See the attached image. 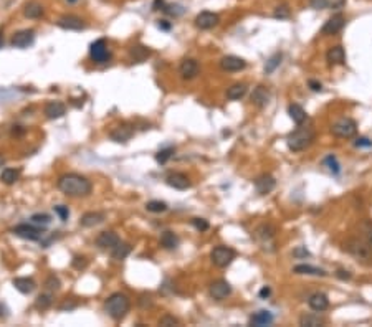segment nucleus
<instances>
[{"instance_id": "473e14b6", "label": "nucleus", "mask_w": 372, "mask_h": 327, "mask_svg": "<svg viewBox=\"0 0 372 327\" xmlns=\"http://www.w3.org/2000/svg\"><path fill=\"white\" fill-rule=\"evenodd\" d=\"M129 253H131V245L122 243V242H119L114 248L111 249V256L114 258V260H117V261L124 260V258L128 256Z\"/></svg>"}, {"instance_id": "6e6d98bb", "label": "nucleus", "mask_w": 372, "mask_h": 327, "mask_svg": "<svg viewBox=\"0 0 372 327\" xmlns=\"http://www.w3.org/2000/svg\"><path fill=\"white\" fill-rule=\"evenodd\" d=\"M336 276H338L339 279H343V281H349V279H351V272L346 271V270H338Z\"/></svg>"}, {"instance_id": "4d7b16f0", "label": "nucleus", "mask_w": 372, "mask_h": 327, "mask_svg": "<svg viewBox=\"0 0 372 327\" xmlns=\"http://www.w3.org/2000/svg\"><path fill=\"white\" fill-rule=\"evenodd\" d=\"M157 27L161 30H164V31H169L172 25H171V22H167V20H159L157 22Z\"/></svg>"}, {"instance_id": "0eeeda50", "label": "nucleus", "mask_w": 372, "mask_h": 327, "mask_svg": "<svg viewBox=\"0 0 372 327\" xmlns=\"http://www.w3.org/2000/svg\"><path fill=\"white\" fill-rule=\"evenodd\" d=\"M89 56H91V60L94 63H98V65L110 61L111 53H110V50H108L106 40L99 38V40H96V42H93L91 45H89Z\"/></svg>"}, {"instance_id": "f704fd0d", "label": "nucleus", "mask_w": 372, "mask_h": 327, "mask_svg": "<svg viewBox=\"0 0 372 327\" xmlns=\"http://www.w3.org/2000/svg\"><path fill=\"white\" fill-rule=\"evenodd\" d=\"M53 304V294L52 293H45L40 294V296L35 299V307L40 309V311H45Z\"/></svg>"}, {"instance_id": "7c9ffc66", "label": "nucleus", "mask_w": 372, "mask_h": 327, "mask_svg": "<svg viewBox=\"0 0 372 327\" xmlns=\"http://www.w3.org/2000/svg\"><path fill=\"white\" fill-rule=\"evenodd\" d=\"M324 319L323 317H319L317 314H305L299 317V326L303 327H319V326H324Z\"/></svg>"}, {"instance_id": "a19ab883", "label": "nucleus", "mask_w": 372, "mask_h": 327, "mask_svg": "<svg viewBox=\"0 0 372 327\" xmlns=\"http://www.w3.org/2000/svg\"><path fill=\"white\" fill-rule=\"evenodd\" d=\"M349 249H351V251L356 254V256H361V258H367V256H369V253H367V246H364V245H361V243H351Z\"/></svg>"}, {"instance_id": "c756f323", "label": "nucleus", "mask_w": 372, "mask_h": 327, "mask_svg": "<svg viewBox=\"0 0 372 327\" xmlns=\"http://www.w3.org/2000/svg\"><path fill=\"white\" fill-rule=\"evenodd\" d=\"M293 271L296 274H311V276H326V271L321 268L311 266V265H298L293 268Z\"/></svg>"}, {"instance_id": "603ef678", "label": "nucleus", "mask_w": 372, "mask_h": 327, "mask_svg": "<svg viewBox=\"0 0 372 327\" xmlns=\"http://www.w3.org/2000/svg\"><path fill=\"white\" fill-rule=\"evenodd\" d=\"M354 145H356V147H371L372 140L367 139V137H357L356 142H354Z\"/></svg>"}, {"instance_id": "6ab92c4d", "label": "nucleus", "mask_w": 372, "mask_h": 327, "mask_svg": "<svg viewBox=\"0 0 372 327\" xmlns=\"http://www.w3.org/2000/svg\"><path fill=\"white\" fill-rule=\"evenodd\" d=\"M66 106L60 101H50L47 106H45V116L48 119H60V117L65 116Z\"/></svg>"}, {"instance_id": "c85d7f7f", "label": "nucleus", "mask_w": 372, "mask_h": 327, "mask_svg": "<svg viewBox=\"0 0 372 327\" xmlns=\"http://www.w3.org/2000/svg\"><path fill=\"white\" fill-rule=\"evenodd\" d=\"M151 54V50L146 48V47H141V45H138V47H133L129 52V56H131V61L133 63H143L146 58Z\"/></svg>"}, {"instance_id": "bf43d9fd", "label": "nucleus", "mask_w": 372, "mask_h": 327, "mask_svg": "<svg viewBox=\"0 0 372 327\" xmlns=\"http://www.w3.org/2000/svg\"><path fill=\"white\" fill-rule=\"evenodd\" d=\"M270 294H271V289L268 288V286H265V288H263V289L260 291V298H261V299L268 298V296H270Z\"/></svg>"}, {"instance_id": "1a4fd4ad", "label": "nucleus", "mask_w": 372, "mask_h": 327, "mask_svg": "<svg viewBox=\"0 0 372 327\" xmlns=\"http://www.w3.org/2000/svg\"><path fill=\"white\" fill-rule=\"evenodd\" d=\"M344 25H346V18H344V15L343 13H336V15L331 17L329 20L323 25L321 33L323 35H336L344 28Z\"/></svg>"}, {"instance_id": "e433bc0d", "label": "nucleus", "mask_w": 372, "mask_h": 327, "mask_svg": "<svg viewBox=\"0 0 372 327\" xmlns=\"http://www.w3.org/2000/svg\"><path fill=\"white\" fill-rule=\"evenodd\" d=\"M146 208H147V212L162 213V212L167 210V203L166 202H161V200H151V202L146 203Z\"/></svg>"}, {"instance_id": "69168bd1", "label": "nucleus", "mask_w": 372, "mask_h": 327, "mask_svg": "<svg viewBox=\"0 0 372 327\" xmlns=\"http://www.w3.org/2000/svg\"><path fill=\"white\" fill-rule=\"evenodd\" d=\"M3 164H5V157H3L2 154H0V167H2Z\"/></svg>"}, {"instance_id": "72a5a7b5", "label": "nucleus", "mask_w": 372, "mask_h": 327, "mask_svg": "<svg viewBox=\"0 0 372 327\" xmlns=\"http://www.w3.org/2000/svg\"><path fill=\"white\" fill-rule=\"evenodd\" d=\"M245 94H247V86L243 83H238V84H233L232 88H229L227 91V98L232 99V101H237V99H242Z\"/></svg>"}, {"instance_id": "b1692460", "label": "nucleus", "mask_w": 372, "mask_h": 327, "mask_svg": "<svg viewBox=\"0 0 372 327\" xmlns=\"http://www.w3.org/2000/svg\"><path fill=\"white\" fill-rule=\"evenodd\" d=\"M273 314L270 311H258L250 317V326L255 327H265V326H271L273 324Z\"/></svg>"}, {"instance_id": "aec40b11", "label": "nucleus", "mask_w": 372, "mask_h": 327, "mask_svg": "<svg viewBox=\"0 0 372 327\" xmlns=\"http://www.w3.org/2000/svg\"><path fill=\"white\" fill-rule=\"evenodd\" d=\"M104 218L106 217H104V213L101 212H88L80 218V225L85 226V228H93V226H98L99 223H103Z\"/></svg>"}, {"instance_id": "412c9836", "label": "nucleus", "mask_w": 372, "mask_h": 327, "mask_svg": "<svg viewBox=\"0 0 372 327\" xmlns=\"http://www.w3.org/2000/svg\"><path fill=\"white\" fill-rule=\"evenodd\" d=\"M308 304H310V307L313 309V311L323 312L329 307V299L323 293H315L310 299H308Z\"/></svg>"}, {"instance_id": "bb28decb", "label": "nucleus", "mask_w": 372, "mask_h": 327, "mask_svg": "<svg viewBox=\"0 0 372 327\" xmlns=\"http://www.w3.org/2000/svg\"><path fill=\"white\" fill-rule=\"evenodd\" d=\"M43 13H45V8L42 3H38V2L27 3L24 8V15L27 18H40V17H43Z\"/></svg>"}, {"instance_id": "6e6552de", "label": "nucleus", "mask_w": 372, "mask_h": 327, "mask_svg": "<svg viewBox=\"0 0 372 327\" xmlns=\"http://www.w3.org/2000/svg\"><path fill=\"white\" fill-rule=\"evenodd\" d=\"M33 42H35V31L31 28L30 30L25 28V30H20V31H17V33H13L10 43L13 48L24 50V48H29Z\"/></svg>"}, {"instance_id": "49530a36", "label": "nucleus", "mask_w": 372, "mask_h": 327, "mask_svg": "<svg viewBox=\"0 0 372 327\" xmlns=\"http://www.w3.org/2000/svg\"><path fill=\"white\" fill-rule=\"evenodd\" d=\"M53 210H55L57 215L60 217L61 221H66L68 217H70V210H68V207H65V205H57V207H53Z\"/></svg>"}, {"instance_id": "de8ad7c7", "label": "nucleus", "mask_w": 372, "mask_h": 327, "mask_svg": "<svg viewBox=\"0 0 372 327\" xmlns=\"http://www.w3.org/2000/svg\"><path fill=\"white\" fill-rule=\"evenodd\" d=\"M192 225L196 226L199 231H207L208 230V221L203 218H192Z\"/></svg>"}, {"instance_id": "2f4dec72", "label": "nucleus", "mask_w": 372, "mask_h": 327, "mask_svg": "<svg viewBox=\"0 0 372 327\" xmlns=\"http://www.w3.org/2000/svg\"><path fill=\"white\" fill-rule=\"evenodd\" d=\"M19 179H20V170L19 169H10V167H7V169H3L2 174H0V180H2L3 184H7V185H13Z\"/></svg>"}, {"instance_id": "4c0bfd02", "label": "nucleus", "mask_w": 372, "mask_h": 327, "mask_svg": "<svg viewBox=\"0 0 372 327\" xmlns=\"http://www.w3.org/2000/svg\"><path fill=\"white\" fill-rule=\"evenodd\" d=\"M280 63H281V54L280 53H275L273 56H271L270 60L266 61V65H265V73H266V75L273 73L276 68L280 66Z\"/></svg>"}, {"instance_id": "9b49d317", "label": "nucleus", "mask_w": 372, "mask_h": 327, "mask_svg": "<svg viewBox=\"0 0 372 327\" xmlns=\"http://www.w3.org/2000/svg\"><path fill=\"white\" fill-rule=\"evenodd\" d=\"M57 25L60 27L63 30H75V31H80L85 28V22L83 18L76 17V15H63L58 18Z\"/></svg>"}, {"instance_id": "f3484780", "label": "nucleus", "mask_w": 372, "mask_h": 327, "mask_svg": "<svg viewBox=\"0 0 372 327\" xmlns=\"http://www.w3.org/2000/svg\"><path fill=\"white\" fill-rule=\"evenodd\" d=\"M220 66H222V70H225V71H240L247 66V63H245V60H242L240 56L229 54V56H224L220 60Z\"/></svg>"}, {"instance_id": "5fc2aeb1", "label": "nucleus", "mask_w": 372, "mask_h": 327, "mask_svg": "<svg viewBox=\"0 0 372 327\" xmlns=\"http://www.w3.org/2000/svg\"><path fill=\"white\" fill-rule=\"evenodd\" d=\"M164 7H166V0H154L152 2V12L164 10Z\"/></svg>"}, {"instance_id": "a18cd8bd", "label": "nucleus", "mask_w": 372, "mask_h": 327, "mask_svg": "<svg viewBox=\"0 0 372 327\" xmlns=\"http://www.w3.org/2000/svg\"><path fill=\"white\" fill-rule=\"evenodd\" d=\"M289 13H291V12H289L288 5H278V7L275 8L273 17H275V18H280V20H281V18H288Z\"/></svg>"}, {"instance_id": "423d86ee", "label": "nucleus", "mask_w": 372, "mask_h": 327, "mask_svg": "<svg viewBox=\"0 0 372 327\" xmlns=\"http://www.w3.org/2000/svg\"><path fill=\"white\" fill-rule=\"evenodd\" d=\"M12 233L19 238L29 240V242H40L43 238V230L37 225H29V223H22L17 225L15 228L12 230Z\"/></svg>"}, {"instance_id": "79ce46f5", "label": "nucleus", "mask_w": 372, "mask_h": 327, "mask_svg": "<svg viewBox=\"0 0 372 327\" xmlns=\"http://www.w3.org/2000/svg\"><path fill=\"white\" fill-rule=\"evenodd\" d=\"M324 164L328 165V169L333 172V174H339V170H341V169H339L341 165H339L338 159H336L334 156H328V157H326L324 159Z\"/></svg>"}, {"instance_id": "dca6fc26", "label": "nucleus", "mask_w": 372, "mask_h": 327, "mask_svg": "<svg viewBox=\"0 0 372 327\" xmlns=\"http://www.w3.org/2000/svg\"><path fill=\"white\" fill-rule=\"evenodd\" d=\"M275 187H276V180L275 177H271L270 174H263L255 180V189L260 195L270 193Z\"/></svg>"}, {"instance_id": "2eb2a0df", "label": "nucleus", "mask_w": 372, "mask_h": 327, "mask_svg": "<svg viewBox=\"0 0 372 327\" xmlns=\"http://www.w3.org/2000/svg\"><path fill=\"white\" fill-rule=\"evenodd\" d=\"M119 236H117L114 231H103V233H99V236L96 238V246L101 248V249H111L116 246L117 243H119Z\"/></svg>"}, {"instance_id": "37998d69", "label": "nucleus", "mask_w": 372, "mask_h": 327, "mask_svg": "<svg viewBox=\"0 0 372 327\" xmlns=\"http://www.w3.org/2000/svg\"><path fill=\"white\" fill-rule=\"evenodd\" d=\"M159 326H162V327H169V326H179V319L177 317H174V316H171V314H164L159 319Z\"/></svg>"}, {"instance_id": "c9c22d12", "label": "nucleus", "mask_w": 372, "mask_h": 327, "mask_svg": "<svg viewBox=\"0 0 372 327\" xmlns=\"http://www.w3.org/2000/svg\"><path fill=\"white\" fill-rule=\"evenodd\" d=\"M30 221L33 225L40 226V228H45V226H48L52 223V217L47 215V213H35V215L30 217Z\"/></svg>"}, {"instance_id": "a878e982", "label": "nucleus", "mask_w": 372, "mask_h": 327, "mask_svg": "<svg viewBox=\"0 0 372 327\" xmlns=\"http://www.w3.org/2000/svg\"><path fill=\"white\" fill-rule=\"evenodd\" d=\"M288 114H289V117L293 119V122H296L298 126H301L303 122H305V121L308 119L306 111H305V109H303L301 106H299V104H289Z\"/></svg>"}, {"instance_id": "393cba45", "label": "nucleus", "mask_w": 372, "mask_h": 327, "mask_svg": "<svg viewBox=\"0 0 372 327\" xmlns=\"http://www.w3.org/2000/svg\"><path fill=\"white\" fill-rule=\"evenodd\" d=\"M12 284L15 286V289L20 291L22 294H30L37 288V284H35V281L31 278H15L12 281Z\"/></svg>"}, {"instance_id": "864d4df0", "label": "nucleus", "mask_w": 372, "mask_h": 327, "mask_svg": "<svg viewBox=\"0 0 372 327\" xmlns=\"http://www.w3.org/2000/svg\"><path fill=\"white\" fill-rule=\"evenodd\" d=\"M293 256H296V258H306V256H310V251L305 248V246H298L296 249L293 251Z\"/></svg>"}, {"instance_id": "e2e57ef3", "label": "nucleus", "mask_w": 372, "mask_h": 327, "mask_svg": "<svg viewBox=\"0 0 372 327\" xmlns=\"http://www.w3.org/2000/svg\"><path fill=\"white\" fill-rule=\"evenodd\" d=\"M2 45H3V30L0 28V48H2Z\"/></svg>"}, {"instance_id": "a211bd4d", "label": "nucleus", "mask_w": 372, "mask_h": 327, "mask_svg": "<svg viewBox=\"0 0 372 327\" xmlns=\"http://www.w3.org/2000/svg\"><path fill=\"white\" fill-rule=\"evenodd\" d=\"M179 73L184 80H194L199 75V63L196 60H192V58H187V60L180 63Z\"/></svg>"}, {"instance_id": "7ed1b4c3", "label": "nucleus", "mask_w": 372, "mask_h": 327, "mask_svg": "<svg viewBox=\"0 0 372 327\" xmlns=\"http://www.w3.org/2000/svg\"><path fill=\"white\" fill-rule=\"evenodd\" d=\"M316 137V133L313 127H298L296 131H293L291 134L288 136L286 144L289 147V151L293 152H301L308 149L313 144V140Z\"/></svg>"}, {"instance_id": "338daca9", "label": "nucleus", "mask_w": 372, "mask_h": 327, "mask_svg": "<svg viewBox=\"0 0 372 327\" xmlns=\"http://www.w3.org/2000/svg\"><path fill=\"white\" fill-rule=\"evenodd\" d=\"M66 2H68V3H76L78 0H66Z\"/></svg>"}, {"instance_id": "3c124183", "label": "nucleus", "mask_w": 372, "mask_h": 327, "mask_svg": "<svg viewBox=\"0 0 372 327\" xmlns=\"http://www.w3.org/2000/svg\"><path fill=\"white\" fill-rule=\"evenodd\" d=\"M138 302L141 307H151L152 306V299H151V296H147V294H143V296L138 299Z\"/></svg>"}, {"instance_id": "8fccbe9b", "label": "nucleus", "mask_w": 372, "mask_h": 327, "mask_svg": "<svg viewBox=\"0 0 372 327\" xmlns=\"http://www.w3.org/2000/svg\"><path fill=\"white\" fill-rule=\"evenodd\" d=\"M311 7L316 8V10H323V8H328L329 7V0H311Z\"/></svg>"}, {"instance_id": "4be33fe9", "label": "nucleus", "mask_w": 372, "mask_h": 327, "mask_svg": "<svg viewBox=\"0 0 372 327\" xmlns=\"http://www.w3.org/2000/svg\"><path fill=\"white\" fill-rule=\"evenodd\" d=\"M270 101V91L265 86H257L252 93V103L258 108H265Z\"/></svg>"}, {"instance_id": "58836bf2", "label": "nucleus", "mask_w": 372, "mask_h": 327, "mask_svg": "<svg viewBox=\"0 0 372 327\" xmlns=\"http://www.w3.org/2000/svg\"><path fill=\"white\" fill-rule=\"evenodd\" d=\"M162 12L167 13V15H172V17H180L185 12V8L182 5H177V3H166V7Z\"/></svg>"}, {"instance_id": "cd10ccee", "label": "nucleus", "mask_w": 372, "mask_h": 327, "mask_svg": "<svg viewBox=\"0 0 372 327\" xmlns=\"http://www.w3.org/2000/svg\"><path fill=\"white\" fill-rule=\"evenodd\" d=\"M161 245L166 249H175L177 246H179V236H177L174 231L167 230L161 235Z\"/></svg>"}, {"instance_id": "4468645a", "label": "nucleus", "mask_w": 372, "mask_h": 327, "mask_svg": "<svg viewBox=\"0 0 372 327\" xmlns=\"http://www.w3.org/2000/svg\"><path fill=\"white\" fill-rule=\"evenodd\" d=\"M133 134H134L133 127L128 124H122V126L114 127V129L111 131L110 137H111V140H114V142H117V144H126L131 137H133Z\"/></svg>"}, {"instance_id": "ddd939ff", "label": "nucleus", "mask_w": 372, "mask_h": 327, "mask_svg": "<svg viewBox=\"0 0 372 327\" xmlns=\"http://www.w3.org/2000/svg\"><path fill=\"white\" fill-rule=\"evenodd\" d=\"M166 184L169 187L175 190H187L190 189V180L185 174H180V172H174V174H169L166 177Z\"/></svg>"}, {"instance_id": "f8f14e48", "label": "nucleus", "mask_w": 372, "mask_h": 327, "mask_svg": "<svg viewBox=\"0 0 372 327\" xmlns=\"http://www.w3.org/2000/svg\"><path fill=\"white\" fill-rule=\"evenodd\" d=\"M210 296L217 299V301H222V299H225L227 296H230V293H232V286L227 283L225 279H219V281H214V283L210 284Z\"/></svg>"}, {"instance_id": "9d476101", "label": "nucleus", "mask_w": 372, "mask_h": 327, "mask_svg": "<svg viewBox=\"0 0 372 327\" xmlns=\"http://www.w3.org/2000/svg\"><path fill=\"white\" fill-rule=\"evenodd\" d=\"M196 27L200 30H210L214 28V27L219 25L220 22V17L217 15L214 12H200L199 15L196 17Z\"/></svg>"}, {"instance_id": "680f3d73", "label": "nucleus", "mask_w": 372, "mask_h": 327, "mask_svg": "<svg viewBox=\"0 0 372 327\" xmlns=\"http://www.w3.org/2000/svg\"><path fill=\"white\" fill-rule=\"evenodd\" d=\"M366 238H367V245H369V246H372V228L367 230V236H366Z\"/></svg>"}, {"instance_id": "ea45409f", "label": "nucleus", "mask_w": 372, "mask_h": 327, "mask_svg": "<svg viewBox=\"0 0 372 327\" xmlns=\"http://www.w3.org/2000/svg\"><path fill=\"white\" fill-rule=\"evenodd\" d=\"M172 154H174V147H166V149H161L157 154H156V161L159 164H166L169 159L172 157Z\"/></svg>"}, {"instance_id": "39448f33", "label": "nucleus", "mask_w": 372, "mask_h": 327, "mask_svg": "<svg viewBox=\"0 0 372 327\" xmlns=\"http://www.w3.org/2000/svg\"><path fill=\"white\" fill-rule=\"evenodd\" d=\"M210 260L217 268H227L235 260V251L229 246H215L210 253Z\"/></svg>"}, {"instance_id": "0e129e2a", "label": "nucleus", "mask_w": 372, "mask_h": 327, "mask_svg": "<svg viewBox=\"0 0 372 327\" xmlns=\"http://www.w3.org/2000/svg\"><path fill=\"white\" fill-rule=\"evenodd\" d=\"M12 133L13 134H24V129H13Z\"/></svg>"}, {"instance_id": "09e8293b", "label": "nucleus", "mask_w": 372, "mask_h": 327, "mask_svg": "<svg viewBox=\"0 0 372 327\" xmlns=\"http://www.w3.org/2000/svg\"><path fill=\"white\" fill-rule=\"evenodd\" d=\"M71 265H73V268H76V270H85V268L88 266V261H86L83 256H75Z\"/></svg>"}, {"instance_id": "13d9d810", "label": "nucleus", "mask_w": 372, "mask_h": 327, "mask_svg": "<svg viewBox=\"0 0 372 327\" xmlns=\"http://www.w3.org/2000/svg\"><path fill=\"white\" fill-rule=\"evenodd\" d=\"M308 84H310V88H311L313 91H321V89H323V86H321V83H317V81H313V80H311Z\"/></svg>"}, {"instance_id": "f03ea898", "label": "nucleus", "mask_w": 372, "mask_h": 327, "mask_svg": "<svg viewBox=\"0 0 372 327\" xmlns=\"http://www.w3.org/2000/svg\"><path fill=\"white\" fill-rule=\"evenodd\" d=\"M131 309V301L126 294L122 293H113L110 298L104 302V311L108 312V316L111 317L113 321H122L126 316H128Z\"/></svg>"}, {"instance_id": "052dcab7", "label": "nucleus", "mask_w": 372, "mask_h": 327, "mask_svg": "<svg viewBox=\"0 0 372 327\" xmlns=\"http://www.w3.org/2000/svg\"><path fill=\"white\" fill-rule=\"evenodd\" d=\"M75 307H76V302H68V301H65L60 306L61 311H65V309H75Z\"/></svg>"}, {"instance_id": "f257e3e1", "label": "nucleus", "mask_w": 372, "mask_h": 327, "mask_svg": "<svg viewBox=\"0 0 372 327\" xmlns=\"http://www.w3.org/2000/svg\"><path fill=\"white\" fill-rule=\"evenodd\" d=\"M58 189L68 197H88L93 190V185L86 177L80 174H65L58 179Z\"/></svg>"}, {"instance_id": "c03bdc74", "label": "nucleus", "mask_w": 372, "mask_h": 327, "mask_svg": "<svg viewBox=\"0 0 372 327\" xmlns=\"http://www.w3.org/2000/svg\"><path fill=\"white\" fill-rule=\"evenodd\" d=\"M60 286H61L60 279H58L55 274L48 276L47 281H45V288L50 289V291H57V289H60Z\"/></svg>"}, {"instance_id": "5701e85b", "label": "nucleus", "mask_w": 372, "mask_h": 327, "mask_svg": "<svg viewBox=\"0 0 372 327\" xmlns=\"http://www.w3.org/2000/svg\"><path fill=\"white\" fill-rule=\"evenodd\" d=\"M326 60H328L329 65H343V63L346 61V52H344L341 45H336V47L328 50Z\"/></svg>"}, {"instance_id": "20e7f679", "label": "nucleus", "mask_w": 372, "mask_h": 327, "mask_svg": "<svg viewBox=\"0 0 372 327\" xmlns=\"http://www.w3.org/2000/svg\"><path fill=\"white\" fill-rule=\"evenodd\" d=\"M331 133H333L336 137H343V139H349L352 136H356L357 133V124L356 121L349 119V117H343L338 122H334L333 127H331Z\"/></svg>"}]
</instances>
